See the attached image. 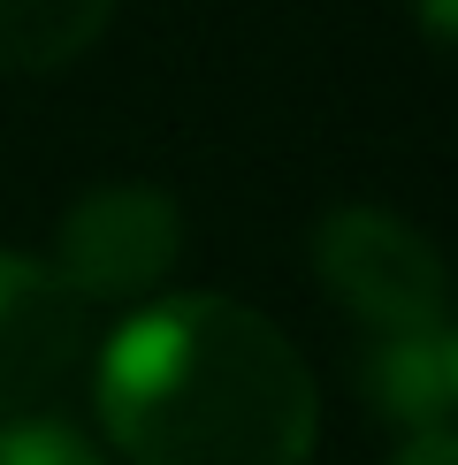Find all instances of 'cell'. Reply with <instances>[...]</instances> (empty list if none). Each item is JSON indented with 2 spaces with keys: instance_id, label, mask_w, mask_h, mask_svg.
I'll return each instance as SVG.
<instances>
[{
  "instance_id": "1",
  "label": "cell",
  "mask_w": 458,
  "mask_h": 465,
  "mask_svg": "<svg viewBox=\"0 0 458 465\" xmlns=\"http://www.w3.org/2000/svg\"><path fill=\"white\" fill-rule=\"evenodd\" d=\"M100 428L130 465H305L321 390L237 298H161L100 351Z\"/></svg>"
},
{
  "instance_id": "2",
  "label": "cell",
  "mask_w": 458,
  "mask_h": 465,
  "mask_svg": "<svg viewBox=\"0 0 458 465\" xmlns=\"http://www.w3.org/2000/svg\"><path fill=\"white\" fill-rule=\"evenodd\" d=\"M314 267L329 282V298H344L367 321V336L443 321V260H435V244L413 222L382 214V206H336L314 229Z\"/></svg>"
},
{
  "instance_id": "3",
  "label": "cell",
  "mask_w": 458,
  "mask_h": 465,
  "mask_svg": "<svg viewBox=\"0 0 458 465\" xmlns=\"http://www.w3.org/2000/svg\"><path fill=\"white\" fill-rule=\"evenodd\" d=\"M184 260V214L153 183H100L69 206L54 237V275L76 298H138Z\"/></svg>"
},
{
  "instance_id": "4",
  "label": "cell",
  "mask_w": 458,
  "mask_h": 465,
  "mask_svg": "<svg viewBox=\"0 0 458 465\" xmlns=\"http://www.w3.org/2000/svg\"><path fill=\"white\" fill-rule=\"evenodd\" d=\"M85 359V298L46 260L0 252V412H31Z\"/></svg>"
},
{
  "instance_id": "5",
  "label": "cell",
  "mask_w": 458,
  "mask_h": 465,
  "mask_svg": "<svg viewBox=\"0 0 458 465\" xmlns=\"http://www.w3.org/2000/svg\"><path fill=\"white\" fill-rule=\"evenodd\" d=\"M359 374H367V397L374 412H390L397 428L428 435V428H451V404H458V343L451 328H390V336L367 343V359H359Z\"/></svg>"
},
{
  "instance_id": "6",
  "label": "cell",
  "mask_w": 458,
  "mask_h": 465,
  "mask_svg": "<svg viewBox=\"0 0 458 465\" xmlns=\"http://www.w3.org/2000/svg\"><path fill=\"white\" fill-rule=\"evenodd\" d=\"M114 0H0V76L69 69L107 31Z\"/></svg>"
},
{
  "instance_id": "7",
  "label": "cell",
  "mask_w": 458,
  "mask_h": 465,
  "mask_svg": "<svg viewBox=\"0 0 458 465\" xmlns=\"http://www.w3.org/2000/svg\"><path fill=\"white\" fill-rule=\"evenodd\" d=\"M0 465H100V450L62 420H8L0 428Z\"/></svg>"
},
{
  "instance_id": "8",
  "label": "cell",
  "mask_w": 458,
  "mask_h": 465,
  "mask_svg": "<svg viewBox=\"0 0 458 465\" xmlns=\"http://www.w3.org/2000/svg\"><path fill=\"white\" fill-rule=\"evenodd\" d=\"M390 465H451V428H428V435H413L405 450H397Z\"/></svg>"
},
{
  "instance_id": "9",
  "label": "cell",
  "mask_w": 458,
  "mask_h": 465,
  "mask_svg": "<svg viewBox=\"0 0 458 465\" xmlns=\"http://www.w3.org/2000/svg\"><path fill=\"white\" fill-rule=\"evenodd\" d=\"M428 38H435V46L451 38V0H428Z\"/></svg>"
}]
</instances>
